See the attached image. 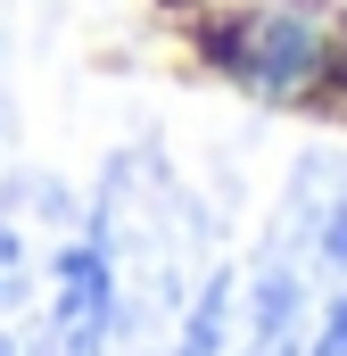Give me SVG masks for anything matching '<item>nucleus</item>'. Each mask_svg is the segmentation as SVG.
<instances>
[{"mask_svg":"<svg viewBox=\"0 0 347 356\" xmlns=\"http://www.w3.org/2000/svg\"><path fill=\"white\" fill-rule=\"evenodd\" d=\"M8 124H17V108H8V25H0V149H8Z\"/></svg>","mask_w":347,"mask_h":356,"instance_id":"0eeeda50","label":"nucleus"},{"mask_svg":"<svg viewBox=\"0 0 347 356\" xmlns=\"http://www.w3.org/2000/svg\"><path fill=\"white\" fill-rule=\"evenodd\" d=\"M99 266H91V199L67 175L0 182V356H91Z\"/></svg>","mask_w":347,"mask_h":356,"instance_id":"f03ea898","label":"nucleus"},{"mask_svg":"<svg viewBox=\"0 0 347 356\" xmlns=\"http://www.w3.org/2000/svg\"><path fill=\"white\" fill-rule=\"evenodd\" d=\"M306 356H347V290L331 298V315L314 323V340H306Z\"/></svg>","mask_w":347,"mask_h":356,"instance_id":"423d86ee","label":"nucleus"},{"mask_svg":"<svg viewBox=\"0 0 347 356\" xmlns=\"http://www.w3.org/2000/svg\"><path fill=\"white\" fill-rule=\"evenodd\" d=\"M257 249L281 273H298L314 307L347 290V149H298Z\"/></svg>","mask_w":347,"mask_h":356,"instance_id":"20e7f679","label":"nucleus"},{"mask_svg":"<svg viewBox=\"0 0 347 356\" xmlns=\"http://www.w3.org/2000/svg\"><path fill=\"white\" fill-rule=\"evenodd\" d=\"M323 315L331 307H314L298 273H281L264 249H248V257L207 266V290H198L174 356H306Z\"/></svg>","mask_w":347,"mask_h":356,"instance_id":"7ed1b4c3","label":"nucleus"},{"mask_svg":"<svg viewBox=\"0 0 347 356\" xmlns=\"http://www.w3.org/2000/svg\"><path fill=\"white\" fill-rule=\"evenodd\" d=\"M232 75L257 91H306L323 75V25L306 8H273V17H248L240 42H232Z\"/></svg>","mask_w":347,"mask_h":356,"instance_id":"39448f33","label":"nucleus"},{"mask_svg":"<svg viewBox=\"0 0 347 356\" xmlns=\"http://www.w3.org/2000/svg\"><path fill=\"white\" fill-rule=\"evenodd\" d=\"M91 266H99V323L91 356H174L182 323L215 266V216L174 175L158 141H124L91 191Z\"/></svg>","mask_w":347,"mask_h":356,"instance_id":"f257e3e1","label":"nucleus"}]
</instances>
